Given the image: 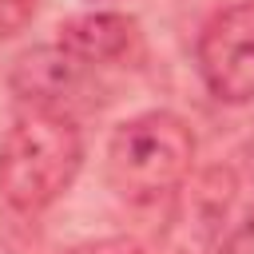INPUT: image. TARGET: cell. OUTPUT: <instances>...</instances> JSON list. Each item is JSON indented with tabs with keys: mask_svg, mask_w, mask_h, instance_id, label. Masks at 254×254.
<instances>
[{
	"mask_svg": "<svg viewBox=\"0 0 254 254\" xmlns=\"http://www.w3.org/2000/svg\"><path fill=\"white\" fill-rule=\"evenodd\" d=\"M60 48H67L87 67H111V64H127L131 56H139V28L131 16L91 12L60 28Z\"/></svg>",
	"mask_w": 254,
	"mask_h": 254,
	"instance_id": "5b68a950",
	"label": "cell"
},
{
	"mask_svg": "<svg viewBox=\"0 0 254 254\" xmlns=\"http://www.w3.org/2000/svg\"><path fill=\"white\" fill-rule=\"evenodd\" d=\"M67 254H147V246L139 238H99V242H83Z\"/></svg>",
	"mask_w": 254,
	"mask_h": 254,
	"instance_id": "52a82bcc",
	"label": "cell"
},
{
	"mask_svg": "<svg viewBox=\"0 0 254 254\" xmlns=\"http://www.w3.org/2000/svg\"><path fill=\"white\" fill-rule=\"evenodd\" d=\"M91 75H95V67H87L83 60H75L67 48L52 44V48L24 52L16 60V67H12V91H16V99L24 107H44V111L71 115L79 103H87Z\"/></svg>",
	"mask_w": 254,
	"mask_h": 254,
	"instance_id": "277c9868",
	"label": "cell"
},
{
	"mask_svg": "<svg viewBox=\"0 0 254 254\" xmlns=\"http://www.w3.org/2000/svg\"><path fill=\"white\" fill-rule=\"evenodd\" d=\"M198 75L222 103L254 99V0L222 8L198 36Z\"/></svg>",
	"mask_w": 254,
	"mask_h": 254,
	"instance_id": "3957f363",
	"label": "cell"
},
{
	"mask_svg": "<svg viewBox=\"0 0 254 254\" xmlns=\"http://www.w3.org/2000/svg\"><path fill=\"white\" fill-rule=\"evenodd\" d=\"M194 163V131L171 111L127 119L107 143V183L127 202H159L175 194Z\"/></svg>",
	"mask_w": 254,
	"mask_h": 254,
	"instance_id": "7a4b0ae2",
	"label": "cell"
},
{
	"mask_svg": "<svg viewBox=\"0 0 254 254\" xmlns=\"http://www.w3.org/2000/svg\"><path fill=\"white\" fill-rule=\"evenodd\" d=\"M218 254H254V214H250L246 222H238V226L222 238Z\"/></svg>",
	"mask_w": 254,
	"mask_h": 254,
	"instance_id": "ba28073f",
	"label": "cell"
},
{
	"mask_svg": "<svg viewBox=\"0 0 254 254\" xmlns=\"http://www.w3.org/2000/svg\"><path fill=\"white\" fill-rule=\"evenodd\" d=\"M32 12H36V0H0V40L24 32Z\"/></svg>",
	"mask_w": 254,
	"mask_h": 254,
	"instance_id": "8992f818",
	"label": "cell"
},
{
	"mask_svg": "<svg viewBox=\"0 0 254 254\" xmlns=\"http://www.w3.org/2000/svg\"><path fill=\"white\" fill-rule=\"evenodd\" d=\"M83 139L71 115L24 107L0 143V194L20 214L48 210L79 175Z\"/></svg>",
	"mask_w": 254,
	"mask_h": 254,
	"instance_id": "6da1fadb",
	"label": "cell"
}]
</instances>
